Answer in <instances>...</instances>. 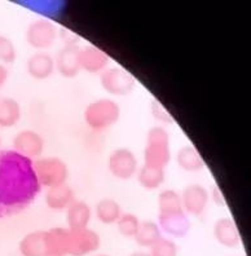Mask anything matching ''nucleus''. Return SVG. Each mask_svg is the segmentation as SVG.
Segmentation results:
<instances>
[{
	"label": "nucleus",
	"mask_w": 251,
	"mask_h": 256,
	"mask_svg": "<svg viewBox=\"0 0 251 256\" xmlns=\"http://www.w3.org/2000/svg\"><path fill=\"white\" fill-rule=\"evenodd\" d=\"M40 189L34 160L14 150H0V219L25 211Z\"/></svg>",
	"instance_id": "1"
},
{
	"label": "nucleus",
	"mask_w": 251,
	"mask_h": 256,
	"mask_svg": "<svg viewBox=\"0 0 251 256\" xmlns=\"http://www.w3.org/2000/svg\"><path fill=\"white\" fill-rule=\"evenodd\" d=\"M158 226L166 234L174 238L186 237L190 230V220L182 204L178 192L164 189L158 196Z\"/></svg>",
	"instance_id": "2"
},
{
	"label": "nucleus",
	"mask_w": 251,
	"mask_h": 256,
	"mask_svg": "<svg viewBox=\"0 0 251 256\" xmlns=\"http://www.w3.org/2000/svg\"><path fill=\"white\" fill-rule=\"evenodd\" d=\"M171 160L170 136L166 128L154 126L146 136V146L144 149V164L164 168Z\"/></svg>",
	"instance_id": "3"
},
{
	"label": "nucleus",
	"mask_w": 251,
	"mask_h": 256,
	"mask_svg": "<svg viewBox=\"0 0 251 256\" xmlns=\"http://www.w3.org/2000/svg\"><path fill=\"white\" fill-rule=\"evenodd\" d=\"M83 116L91 130L104 131L118 122L120 116V108L112 98H98L88 104Z\"/></svg>",
	"instance_id": "4"
},
{
	"label": "nucleus",
	"mask_w": 251,
	"mask_h": 256,
	"mask_svg": "<svg viewBox=\"0 0 251 256\" xmlns=\"http://www.w3.org/2000/svg\"><path fill=\"white\" fill-rule=\"evenodd\" d=\"M34 171L40 186L54 188L66 184L69 168L58 156H46L34 160Z\"/></svg>",
	"instance_id": "5"
},
{
	"label": "nucleus",
	"mask_w": 251,
	"mask_h": 256,
	"mask_svg": "<svg viewBox=\"0 0 251 256\" xmlns=\"http://www.w3.org/2000/svg\"><path fill=\"white\" fill-rule=\"evenodd\" d=\"M101 87L114 96L131 94L136 86L135 78L122 68H109L100 74Z\"/></svg>",
	"instance_id": "6"
},
{
	"label": "nucleus",
	"mask_w": 251,
	"mask_h": 256,
	"mask_svg": "<svg viewBox=\"0 0 251 256\" xmlns=\"http://www.w3.org/2000/svg\"><path fill=\"white\" fill-rule=\"evenodd\" d=\"M58 30L54 22L48 20H36L28 25L26 30V40L30 47L43 52L44 50H48L54 46Z\"/></svg>",
	"instance_id": "7"
},
{
	"label": "nucleus",
	"mask_w": 251,
	"mask_h": 256,
	"mask_svg": "<svg viewBox=\"0 0 251 256\" xmlns=\"http://www.w3.org/2000/svg\"><path fill=\"white\" fill-rule=\"evenodd\" d=\"M101 246L100 236L90 228L70 230L68 240V256H87Z\"/></svg>",
	"instance_id": "8"
},
{
	"label": "nucleus",
	"mask_w": 251,
	"mask_h": 256,
	"mask_svg": "<svg viewBox=\"0 0 251 256\" xmlns=\"http://www.w3.org/2000/svg\"><path fill=\"white\" fill-rule=\"evenodd\" d=\"M110 174L120 180H130L138 174L136 156L128 148H118L110 154L108 160Z\"/></svg>",
	"instance_id": "9"
},
{
	"label": "nucleus",
	"mask_w": 251,
	"mask_h": 256,
	"mask_svg": "<svg viewBox=\"0 0 251 256\" xmlns=\"http://www.w3.org/2000/svg\"><path fill=\"white\" fill-rule=\"evenodd\" d=\"M18 251L22 256H54L50 230H34L24 236Z\"/></svg>",
	"instance_id": "10"
},
{
	"label": "nucleus",
	"mask_w": 251,
	"mask_h": 256,
	"mask_svg": "<svg viewBox=\"0 0 251 256\" xmlns=\"http://www.w3.org/2000/svg\"><path fill=\"white\" fill-rule=\"evenodd\" d=\"M182 198V208L186 215L201 216L206 211L210 200V194L208 189L200 184H192L184 188L182 193L180 194Z\"/></svg>",
	"instance_id": "11"
},
{
	"label": "nucleus",
	"mask_w": 251,
	"mask_h": 256,
	"mask_svg": "<svg viewBox=\"0 0 251 256\" xmlns=\"http://www.w3.org/2000/svg\"><path fill=\"white\" fill-rule=\"evenodd\" d=\"M13 150L28 160H38L43 154L44 140L38 132L32 130H24L13 138Z\"/></svg>",
	"instance_id": "12"
},
{
	"label": "nucleus",
	"mask_w": 251,
	"mask_h": 256,
	"mask_svg": "<svg viewBox=\"0 0 251 256\" xmlns=\"http://www.w3.org/2000/svg\"><path fill=\"white\" fill-rule=\"evenodd\" d=\"M79 50L80 48L76 43H68L60 50L54 58L57 72L65 78H76L80 72L79 64Z\"/></svg>",
	"instance_id": "13"
},
{
	"label": "nucleus",
	"mask_w": 251,
	"mask_h": 256,
	"mask_svg": "<svg viewBox=\"0 0 251 256\" xmlns=\"http://www.w3.org/2000/svg\"><path fill=\"white\" fill-rule=\"evenodd\" d=\"M79 64L80 70L90 74H101L109 65V57L104 50L94 46H86L79 50Z\"/></svg>",
	"instance_id": "14"
},
{
	"label": "nucleus",
	"mask_w": 251,
	"mask_h": 256,
	"mask_svg": "<svg viewBox=\"0 0 251 256\" xmlns=\"http://www.w3.org/2000/svg\"><path fill=\"white\" fill-rule=\"evenodd\" d=\"M212 234L218 244L224 247H237L241 244V234L230 218H222L214 224Z\"/></svg>",
	"instance_id": "15"
},
{
	"label": "nucleus",
	"mask_w": 251,
	"mask_h": 256,
	"mask_svg": "<svg viewBox=\"0 0 251 256\" xmlns=\"http://www.w3.org/2000/svg\"><path fill=\"white\" fill-rule=\"evenodd\" d=\"M56 66H54V58L47 52H35L34 54L28 58L26 62V70L28 75L38 80H44L50 78L54 74Z\"/></svg>",
	"instance_id": "16"
},
{
	"label": "nucleus",
	"mask_w": 251,
	"mask_h": 256,
	"mask_svg": "<svg viewBox=\"0 0 251 256\" xmlns=\"http://www.w3.org/2000/svg\"><path fill=\"white\" fill-rule=\"evenodd\" d=\"M91 218L92 210L84 200H76L66 208V222H68V229L70 230L88 228Z\"/></svg>",
	"instance_id": "17"
},
{
	"label": "nucleus",
	"mask_w": 251,
	"mask_h": 256,
	"mask_svg": "<svg viewBox=\"0 0 251 256\" xmlns=\"http://www.w3.org/2000/svg\"><path fill=\"white\" fill-rule=\"evenodd\" d=\"M74 200H76V194L68 184L50 188L46 193V203L48 208L52 211H58V212L65 211Z\"/></svg>",
	"instance_id": "18"
},
{
	"label": "nucleus",
	"mask_w": 251,
	"mask_h": 256,
	"mask_svg": "<svg viewBox=\"0 0 251 256\" xmlns=\"http://www.w3.org/2000/svg\"><path fill=\"white\" fill-rule=\"evenodd\" d=\"M22 116L21 105L12 97L0 98V128L14 127Z\"/></svg>",
	"instance_id": "19"
},
{
	"label": "nucleus",
	"mask_w": 251,
	"mask_h": 256,
	"mask_svg": "<svg viewBox=\"0 0 251 256\" xmlns=\"http://www.w3.org/2000/svg\"><path fill=\"white\" fill-rule=\"evenodd\" d=\"M176 162L182 170L186 172H197L204 168V162L201 154L192 145L182 146L176 154Z\"/></svg>",
	"instance_id": "20"
},
{
	"label": "nucleus",
	"mask_w": 251,
	"mask_h": 256,
	"mask_svg": "<svg viewBox=\"0 0 251 256\" xmlns=\"http://www.w3.org/2000/svg\"><path fill=\"white\" fill-rule=\"evenodd\" d=\"M94 214L98 222L102 224H116L122 215V207L116 200L112 198H102L94 207Z\"/></svg>",
	"instance_id": "21"
},
{
	"label": "nucleus",
	"mask_w": 251,
	"mask_h": 256,
	"mask_svg": "<svg viewBox=\"0 0 251 256\" xmlns=\"http://www.w3.org/2000/svg\"><path fill=\"white\" fill-rule=\"evenodd\" d=\"M138 180L144 189L146 190H156L164 182L166 172L164 168H158V167H150V166L144 164L138 170Z\"/></svg>",
	"instance_id": "22"
},
{
	"label": "nucleus",
	"mask_w": 251,
	"mask_h": 256,
	"mask_svg": "<svg viewBox=\"0 0 251 256\" xmlns=\"http://www.w3.org/2000/svg\"><path fill=\"white\" fill-rule=\"evenodd\" d=\"M162 238V230L160 229L158 224L152 220H145L140 222L138 230L135 236L136 244L144 248H150Z\"/></svg>",
	"instance_id": "23"
},
{
	"label": "nucleus",
	"mask_w": 251,
	"mask_h": 256,
	"mask_svg": "<svg viewBox=\"0 0 251 256\" xmlns=\"http://www.w3.org/2000/svg\"><path fill=\"white\" fill-rule=\"evenodd\" d=\"M140 220L136 215L130 212H126L120 215V218L118 219V222H116V228L120 234L126 238H135L136 233L138 230V226H140Z\"/></svg>",
	"instance_id": "24"
},
{
	"label": "nucleus",
	"mask_w": 251,
	"mask_h": 256,
	"mask_svg": "<svg viewBox=\"0 0 251 256\" xmlns=\"http://www.w3.org/2000/svg\"><path fill=\"white\" fill-rule=\"evenodd\" d=\"M152 256H178L179 255V246L174 240L162 237L157 244L149 248Z\"/></svg>",
	"instance_id": "25"
},
{
	"label": "nucleus",
	"mask_w": 251,
	"mask_h": 256,
	"mask_svg": "<svg viewBox=\"0 0 251 256\" xmlns=\"http://www.w3.org/2000/svg\"><path fill=\"white\" fill-rule=\"evenodd\" d=\"M17 58V50L10 38L0 35V62L13 64Z\"/></svg>",
	"instance_id": "26"
},
{
	"label": "nucleus",
	"mask_w": 251,
	"mask_h": 256,
	"mask_svg": "<svg viewBox=\"0 0 251 256\" xmlns=\"http://www.w3.org/2000/svg\"><path fill=\"white\" fill-rule=\"evenodd\" d=\"M150 109H152V114L153 116L157 120L162 123H166V124H172L174 123V118L172 116L167 112L166 109L164 108V105L157 100H152V105H150Z\"/></svg>",
	"instance_id": "27"
},
{
	"label": "nucleus",
	"mask_w": 251,
	"mask_h": 256,
	"mask_svg": "<svg viewBox=\"0 0 251 256\" xmlns=\"http://www.w3.org/2000/svg\"><path fill=\"white\" fill-rule=\"evenodd\" d=\"M211 198L215 203H216L218 206H226V198H224L223 193L220 190V188L218 185H214L212 190H211Z\"/></svg>",
	"instance_id": "28"
},
{
	"label": "nucleus",
	"mask_w": 251,
	"mask_h": 256,
	"mask_svg": "<svg viewBox=\"0 0 251 256\" xmlns=\"http://www.w3.org/2000/svg\"><path fill=\"white\" fill-rule=\"evenodd\" d=\"M8 76H10V72L6 69V66L0 64V88L6 84V82L8 80Z\"/></svg>",
	"instance_id": "29"
},
{
	"label": "nucleus",
	"mask_w": 251,
	"mask_h": 256,
	"mask_svg": "<svg viewBox=\"0 0 251 256\" xmlns=\"http://www.w3.org/2000/svg\"><path fill=\"white\" fill-rule=\"evenodd\" d=\"M130 256H152L149 254V251H135V252H132Z\"/></svg>",
	"instance_id": "30"
},
{
	"label": "nucleus",
	"mask_w": 251,
	"mask_h": 256,
	"mask_svg": "<svg viewBox=\"0 0 251 256\" xmlns=\"http://www.w3.org/2000/svg\"><path fill=\"white\" fill-rule=\"evenodd\" d=\"M96 256H112V255H109V254H100V255H96Z\"/></svg>",
	"instance_id": "31"
},
{
	"label": "nucleus",
	"mask_w": 251,
	"mask_h": 256,
	"mask_svg": "<svg viewBox=\"0 0 251 256\" xmlns=\"http://www.w3.org/2000/svg\"><path fill=\"white\" fill-rule=\"evenodd\" d=\"M0 144H2V140H0Z\"/></svg>",
	"instance_id": "32"
}]
</instances>
